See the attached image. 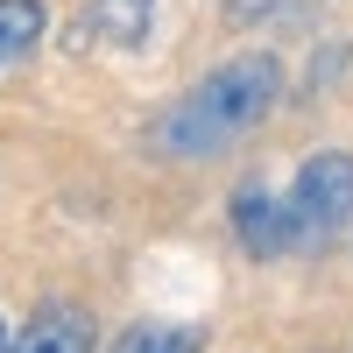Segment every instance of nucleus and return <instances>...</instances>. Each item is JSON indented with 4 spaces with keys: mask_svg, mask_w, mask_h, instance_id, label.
<instances>
[{
    "mask_svg": "<svg viewBox=\"0 0 353 353\" xmlns=\"http://www.w3.org/2000/svg\"><path fill=\"white\" fill-rule=\"evenodd\" d=\"M276 99H283V64L269 50L226 57L219 71H205L156 121V149L176 156V163H212V156H226L233 141H248L261 121H269Z\"/></svg>",
    "mask_w": 353,
    "mask_h": 353,
    "instance_id": "1",
    "label": "nucleus"
},
{
    "mask_svg": "<svg viewBox=\"0 0 353 353\" xmlns=\"http://www.w3.org/2000/svg\"><path fill=\"white\" fill-rule=\"evenodd\" d=\"M283 212H290V248H297V254H318V248L353 219V156H346V149H318V156L297 170Z\"/></svg>",
    "mask_w": 353,
    "mask_h": 353,
    "instance_id": "2",
    "label": "nucleus"
},
{
    "mask_svg": "<svg viewBox=\"0 0 353 353\" xmlns=\"http://www.w3.org/2000/svg\"><path fill=\"white\" fill-rule=\"evenodd\" d=\"M233 241H241L254 261L297 254V248H290V212H283V198L269 184H241V191H233Z\"/></svg>",
    "mask_w": 353,
    "mask_h": 353,
    "instance_id": "3",
    "label": "nucleus"
},
{
    "mask_svg": "<svg viewBox=\"0 0 353 353\" xmlns=\"http://www.w3.org/2000/svg\"><path fill=\"white\" fill-rule=\"evenodd\" d=\"M0 353H92V318H85L78 304H43L21 325V339L0 346Z\"/></svg>",
    "mask_w": 353,
    "mask_h": 353,
    "instance_id": "4",
    "label": "nucleus"
},
{
    "mask_svg": "<svg viewBox=\"0 0 353 353\" xmlns=\"http://www.w3.org/2000/svg\"><path fill=\"white\" fill-rule=\"evenodd\" d=\"M149 21H156V0H92V8L78 14V36L92 28L99 43H113V50H134L141 36H149Z\"/></svg>",
    "mask_w": 353,
    "mask_h": 353,
    "instance_id": "5",
    "label": "nucleus"
},
{
    "mask_svg": "<svg viewBox=\"0 0 353 353\" xmlns=\"http://www.w3.org/2000/svg\"><path fill=\"white\" fill-rule=\"evenodd\" d=\"M106 353H205V325H163V318H141V325H128Z\"/></svg>",
    "mask_w": 353,
    "mask_h": 353,
    "instance_id": "6",
    "label": "nucleus"
},
{
    "mask_svg": "<svg viewBox=\"0 0 353 353\" xmlns=\"http://www.w3.org/2000/svg\"><path fill=\"white\" fill-rule=\"evenodd\" d=\"M43 43V0H0V64H21Z\"/></svg>",
    "mask_w": 353,
    "mask_h": 353,
    "instance_id": "7",
    "label": "nucleus"
},
{
    "mask_svg": "<svg viewBox=\"0 0 353 353\" xmlns=\"http://www.w3.org/2000/svg\"><path fill=\"white\" fill-rule=\"evenodd\" d=\"M269 8H276V0H226V14H233V21H248V14H269Z\"/></svg>",
    "mask_w": 353,
    "mask_h": 353,
    "instance_id": "8",
    "label": "nucleus"
},
{
    "mask_svg": "<svg viewBox=\"0 0 353 353\" xmlns=\"http://www.w3.org/2000/svg\"><path fill=\"white\" fill-rule=\"evenodd\" d=\"M0 346H8V339H0Z\"/></svg>",
    "mask_w": 353,
    "mask_h": 353,
    "instance_id": "9",
    "label": "nucleus"
}]
</instances>
